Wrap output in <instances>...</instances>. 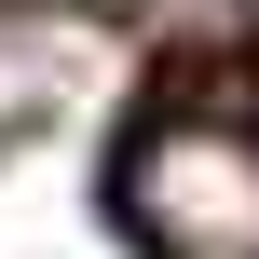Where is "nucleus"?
I'll use <instances>...</instances> for the list:
<instances>
[{
	"label": "nucleus",
	"mask_w": 259,
	"mask_h": 259,
	"mask_svg": "<svg viewBox=\"0 0 259 259\" xmlns=\"http://www.w3.org/2000/svg\"><path fill=\"white\" fill-rule=\"evenodd\" d=\"M109 205L150 259H259V123L246 109H164L123 137Z\"/></svg>",
	"instance_id": "obj_1"
}]
</instances>
